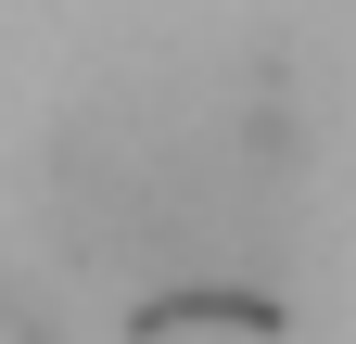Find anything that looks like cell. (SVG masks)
<instances>
[{"label": "cell", "instance_id": "1", "mask_svg": "<svg viewBox=\"0 0 356 344\" xmlns=\"http://www.w3.org/2000/svg\"><path fill=\"white\" fill-rule=\"evenodd\" d=\"M267 127L242 102H102L64 141V230L127 281H191L229 268L267 230Z\"/></svg>", "mask_w": 356, "mask_h": 344}]
</instances>
